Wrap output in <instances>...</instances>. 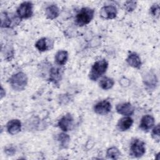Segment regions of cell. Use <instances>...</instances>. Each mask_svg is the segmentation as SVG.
Instances as JSON below:
<instances>
[{
  "label": "cell",
  "instance_id": "1",
  "mask_svg": "<svg viewBox=\"0 0 160 160\" xmlns=\"http://www.w3.org/2000/svg\"><path fill=\"white\" fill-rule=\"evenodd\" d=\"M108 68V61L103 59L96 61L92 66L89 74V78L91 80L95 81L105 74Z\"/></svg>",
  "mask_w": 160,
  "mask_h": 160
},
{
  "label": "cell",
  "instance_id": "2",
  "mask_svg": "<svg viewBox=\"0 0 160 160\" xmlns=\"http://www.w3.org/2000/svg\"><path fill=\"white\" fill-rule=\"evenodd\" d=\"M9 84L11 88L17 91H22L28 84V77L22 72H18L13 74L9 79Z\"/></svg>",
  "mask_w": 160,
  "mask_h": 160
},
{
  "label": "cell",
  "instance_id": "3",
  "mask_svg": "<svg viewBox=\"0 0 160 160\" xmlns=\"http://www.w3.org/2000/svg\"><path fill=\"white\" fill-rule=\"evenodd\" d=\"M94 10L90 8H82L76 16V22L79 26L88 24L94 18Z\"/></svg>",
  "mask_w": 160,
  "mask_h": 160
},
{
  "label": "cell",
  "instance_id": "4",
  "mask_svg": "<svg viewBox=\"0 0 160 160\" xmlns=\"http://www.w3.org/2000/svg\"><path fill=\"white\" fill-rule=\"evenodd\" d=\"M21 21V19L18 16L11 15L6 12H2L1 14V26L4 28H11L18 25Z\"/></svg>",
  "mask_w": 160,
  "mask_h": 160
},
{
  "label": "cell",
  "instance_id": "5",
  "mask_svg": "<svg viewBox=\"0 0 160 160\" xmlns=\"http://www.w3.org/2000/svg\"><path fill=\"white\" fill-rule=\"evenodd\" d=\"M17 16L21 19H28L33 14V4L30 1L22 2L16 10Z\"/></svg>",
  "mask_w": 160,
  "mask_h": 160
},
{
  "label": "cell",
  "instance_id": "6",
  "mask_svg": "<svg viewBox=\"0 0 160 160\" xmlns=\"http://www.w3.org/2000/svg\"><path fill=\"white\" fill-rule=\"evenodd\" d=\"M146 152L145 143L139 139H134L131 144L130 146V154L135 158H140Z\"/></svg>",
  "mask_w": 160,
  "mask_h": 160
},
{
  "label": "cell",
  "instance_id": "7",
  "mask_svg": "<svg viewBox=\"0 0 160 160\" xmlns=\"http://www.w3.org/2000/svg\"><path fill=\"white\" fill-rule=\"evenodd\" d=\"M74 119L70 113L63 116L58 121V127L63 131L67 132L72 128Z\"/></svg>",
  "mask_w": 160,
  "mask_h": 160
},
{
  "label": "cell",
  "instance_id": "8",
  "mask_svg": "<svg viewBox=\"0 0 160 160\" xmlns=\"http://www.w3.org/2000/svg\"><path fill=\"white\" fill-rule=\"evenodd\" d=\"M111 109V104L108 100L99 101L94 106V112L99 115H106Z\"/></svg>",
  "mask_w": 160,
  "mask_h": 160
},
{
  "label": "cell",
  "instance_id": "9",
  "mask_svg": "<svg viewBox=\"0 0 160 160\" xmlns=\"http://www.w3.org/2000/svg\"><path fill=\"white\" fill-rule=\"evenodd\" d=\"M117 12V9L114 6L109 5L103 6L99 11V14L103 19H112L116 17Z\"/></svg>",
  "mask_w": 160,
  "mask_h": 160
},
{
  "label": "cell",
  "instance_id": "10",
  "mask_svg": "<svg viewBox=\"0 0 160 160\" xmlns=\"http://www.w3.org/2000/svg\"><path fill=\"white\" fill-rule=\"evenodd\" d=\"M54 41L47 38H42L39 39L35 44V47L41 52L49 51L53 48Z\"/></svg>",
  "mask_w": 160,
  "mask_h": 160
},
{
  "label": "cell",
  "instance_id": "11",
  "mask_svg": "<svg viewBox=\"0 0 160 160\" xmlns=\"http://www.w3.org/2000/svg\"><path fill=\"white\" fill-rule=\"evenodd\" d=\"M116 111L118 114L129 116L134 113V108L130 102H122L118 104L116 107Z\"/></svg>",
  "mask_w": 160,
  "mask_h": 160
},
{
  "label": "cell",
  "instance_id": "12",
  "mask_svg": "<svg viewBox=\"0 0 160 160\" xmlns=\"http://www.w3.org/2000/svg\"><path fill=\"white\" fill-rule=\"evenodd\" d=\"M63 69L61 68L53 67L49 71V80L54 84H58L62 79Z\"/></svg>",
  "mask_w": 160,
  "mask_h": 160
},
{
  "label": "cell",
  "instance_id": "13",
  "mask_svg": "<svg viewBox=\"0 0 160 160\" xmlns=\"http://www.w3.org/2000/svg\"><path fill=\"white\" fill-rule=\"evenodd\" d=\"M154 124L155 121L154 118L151 115L147 114L141 118L139 127L142 130L148 131L154 126Z\"/></svg>",
  "mask_w": 160,
  "mask_h": 160
},
{
  "label": "cell",
  "instance_id": "14",
  "mask_svg": "<svg viewBox=\"0 0 160 160\" xmlns=\"http://www.w3.org/2000/svg\"><path fill=\"white\" fill-rule=\"evenodd\" d=\"M143 82L144 84L150 89H154L156 88L158 83V79L154 73L151 71H149L144 74L143 78Z\"/></svg>",
  "mask_w": 160,
  "mask_h": 160
},
{
  "label": "cell",
  "instance_id": "15",
  "mask_svg": "<svg viewBox=\"0 0 160 160\" xmlns=\"http://www.w3.org/2000/svg\"><path fill=\"white\" fill-rule=\"evenodd\" d=\"M6 128L10 134H16L21 129V122L19 119H12L8 122Z\"/></svg>",
  "mask_w": 160,
  "mask_h": 160
},
{
  "label": "cell",
  "instance_id": "16",
  "mask_svg": "<svg viewBox=\"0 0 160 160\" xmlns=\"http://www.w3.org/2000/svg\"><path fill=\"white\" fill-rule=\"evenodd\" d=\"M133 124V119L129 117L126 116L121 118L117 124L118 129L121 131H125L130 129Z\"/></svg>",
  "mask_w": 160,
  "mask_h": 160
},
{
  "label": "cell",
  "instance_id": "17",
  "mask_svg": "<svg viewBox=\"0 0 160 160\" xmlns=\"http://www.w3.org/2000/svg\"><path fill=\"white\" fill-rule=\"evenodd\" d=\"M126 60L128 64L132 68L139 69L141 66V58L136 52L130 53Z\"/></svg>",
  "mask_w": 160,
  "mask_h": 160
},
{
  "label": "cell",
  "instance_id": "18",
  "mask_svg": "<svg viewBox=\"0 0 160 160\" xmlns=\"http://www.w3.org/2000/svg\"><path fill=\"white\" fill-rule=\"evenodd\" d=\"M59 9L56 4H52L46 8L45 14L48 19L52 20L56 19L59 15Z\"/></svg>",
  "mask_w": 160,
  "mask_h": 160
},
{
  "label": "cell",
  "instance_id": "19",
  "mask_svg": "<svg viewBox=\"0 0 160 160\" xmlns=\"http://www.w3.org/2000/svg\"><path fill=\"white\" fill-rule=\"evenodd\" d=\"M55 61L58 65H64L68 59V53L65 50H59L55 54Z\"/></svg>",
  "mask_w": 160,
  "mask_h": 160
},
{
  "label": "cell",
  "instance_id": "20",
  "mask_svg": "<svg viewBox=\"0 0 160 160\" xmlns=\"http://www.w3.org/2000/svg\"><path fill=\"white\" fill-rule=\"evenodd\" d=\"M101 88L104 90H108L112 88L114 84V81L113 79L108 77L102 78L99 82Z\"/></svg>",
  "mask_w": 160,
  "mask_h": 160
},
{
  "label": "cell",
  "instance_id": "21",
  "mask_svg": "<svg viewBox=\"0 0 160 160\" xmlns=\"http://www.w3.org/2000/svg\"><path fill=\"white\" fill-rule=\"evenodd\" d=\"M58 140L61 148H67L70 142V137L65 132H61L58 135Z\"/></svg>",
  "mask_w": 160,
  "mask_h": 160
},
{
  "label": "cell",
  "instance_id": "22",
  "mask_svg": "<svg viewBox=\"0 0 160 160\" xmlns=\"http://www.w3.org/2000/svg\"><path fill=\"white\" fill-rule=\"evenodd\" d=\"M121 155V152L119 149L116 147H111L108 149L106 151V157L111 159H118Z\"/></svg>",
  "mask_w": 160,
  "mask_h": 160
},
{
  "label": "cell",
  "instance_id": "23",
  "mask_svg": "<svg viewBox=\"0 0 160 160\" xmlns=\"http://www.w3.org/2000/svg\"><path fill=\"white\" fill-rule=\"evenodd\" d=\"M4 59L8 61H11L14 56V49L11 45H6L4 50Z\"/></svg>",
  "mask_w": 160,
  "mask_h": 160
},
{
  "label": "cell",
  "instance_id": "24",
  "mask_svg": "<svg viewBox=\"0 0 160 160\" xmlns=\"http://www.w3.org/2000/svg\"><path fill=\"white\" fill-rule=\"evenodd\" d=\"M159 124L156 125L152 129V133H151V136L152 138L156 141V142H159L160 139V131H159Z\"/></svg>",
  "mask_w": 160,
  "mask_h": 160
},
{
  "label": "cell",
  "instance_id": "25",
  "mask_svg": "<svg viewBox=\"0 0 160 160\" xmlns=\"http://www.w3.org/2000/svg\"><path fill=\"white\" fill-rule=\"evenodd\" d=\"M124 7L127 10V11L132 12L135 9L136 7V2L134 1H126L124 4Z\"/></svg>",
  "mask_w": 160,
  "mask_h": 160
},
{
  "label": "cell",
  "instance_id": "26",
  "mask_svg": "<svg viewBox=\"0 0 160 160\" xmlns=\"http://www.w3.org/2000/svg\"><path fill=\"white\" fill-rule=\"evenodd\" d=\"M159 6L158 4L156 3V4H154L150 8V12H151V14L156 17V18H158L159 17Z\"/></svg>",
  "mask_w": 160,
  "mask_h": 160
},
{
  "label": "cell",
  "instance_id": "27",
  "mask_svg": "<svg viewBox=\"0 0 160 160\" xmlns=\"http://www.w3.org/2000/svg\"><path fill=\"white\" fill-rule=\"evenodd\" d=\"M5 152H6V153L7 154H8V155H11V156H12V154H14V152H15V150H14V149H13V148H7L6 150H5Z\"/></svg>",
  "mask_w": 160,
  "mask_h": 160
},
{
  "label": "cell",
  "instance_id": "28",
  "mask_svg": "<svg viewBox=\"0 0 160 160\" xmlns=\"http://www.w3.org/2000/svg\"><path fill=\"white\" fill-rule=\"evenodd\" d=\"M5 95V91H4L2 87H1V98H2V97Z\"/></svg>",
  "mask_w": 160,
  "mask_h": 160
}]
</instances>
